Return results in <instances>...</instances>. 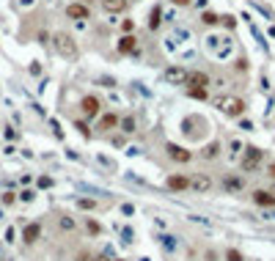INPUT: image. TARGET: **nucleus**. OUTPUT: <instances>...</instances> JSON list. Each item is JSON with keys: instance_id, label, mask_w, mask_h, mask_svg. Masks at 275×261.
I'll list each match as a JSON object with an SVG mask.
<instances>
[{"instance_id": "obj_1", "label": "nucleus", "mask_w": 275, "mask_h": 261, "mask_svg": "<svg viewBox=\"0 0 275 261\" xmlns=\"http://www.w3.org/2000/svg\"><path fill=\"white\" fill-rule=\"evenodd\" d=\"M212 104L228 118H240L245 113V102H242L240 96H231V94H223V96H215Z\"/></svg>"}, {"instance_id": "obj_2", "label": "nucleus", "mask_w": 275, "mask_h": 261, "mask_svg": "<svg viewBox=\"0 0 275 261\" xmlns=\"http://www.w3.org/2000/svg\"><path fill=\"white\" fill-rule=\"evenodd\" d=\"M53 47H55V52L61 55V58H66V61H75L77 52H80L75 36H72V33H63V30L53 36Z\"/></svg>"}, {"instance_id": "obj_3", "label": "nucleus", "mask_w": 275, "mask_h": 261, "mask_svg": "<svg viewBox=\"0 0 275 261\" xmlns=\"http://www.w3.org/2000/svg\"><path fill=\"white\" fill-rule=\"evenodd\" d=\"M264 162V151L261 149H256V146H245V151H242V171H256V168H259V165Z\"/></svg>"}, {"instance_id": "obj_4", "label": "nucleus", "mask_w": 275, "mask_h": 261, "mask_svg": "<svg viewBox=\"0 0 275 261\" xmlns=\"http://www.w3.org/2000/svg\"><path fill=\"white\" fill-rule=\"evenodd\" d=\"M206 50H209L215 58H220V61H223V58H228V55H231V41H228L226 36H223V39H218V36H209V39H206Z\"/></svg>"}, {"instance_id": "obj_5", "label": "nucleus", "mask_w": 275, "mask_h": 261, "mask_svg": "<svg viewBox=\"0 0 275 261\" xmlns=\"http://www.w3.org/2000/svg\"><path fill=\"white\" fill-rule=\"evenodd\" d=\"M215 182L209 173H192L190 176V190L192 192H198V195H206V192H212Z\"/></svg>"}, {"instance_id": "obj_6", "label": "nucleus", "mask_w": 275, "mask_h": 261, "mask_svg": "<svg viewBox=\"0 0 275 261\" xmlns=\"http://www.w3.org/2000/svg\"><path fill=\"white\" fill-rule=\"evenodd\" d=\"M80 110H82V116H85V118L102 116V102H99V96H94V94L82 96V99H80Z\"/></svg>"}, {"instance_id": "obj_7", "label": "nucleus", "mask_w": 275, "mask_h": 261, "mask_svg": "<svg viewBox=\"0 0 275 261\" xmlns=\"http://www.w3.org/2000/svg\"><path fill=\"white\" fill-rule=\"evenodd\" d=\"M187 75H190V72H187L185 66H168L165 69V80H168V85H187Z\"/></svg>"}, {"instance_id": "obj_8", "label": "nucleus", "mask_w": 275, "mask_h": 261, "mask_svg": "<svg viewBox=\"0 0 275 261\" xmlns=\"http://www.w3.org/2000/svg\"><path fill=\"white\" fill-rule=\"evenodd\" d=\"M165 154H168V159H173V162H179V165H185L192 159V151H187L185 146H176V143L165 146Z\"/></svg>"}, {"instance_id": "obj_9", "label": "nucleus", "mask_w": 275, "mask_h": 261, "mask_svg": "<svg viewBox=\"0 0 275 261\" xmlns=\"http://www.w3.org/2000/svg\"><path fill=\"white\" fill-rule=\"evenodd\" d=\"M165 187L171 192H185V190H190V176H185V173H171V176L165 179Z\"/></svg>"}, {"instance_id": "obj_10", "label": "nucleus", "mask_w": 275, "mask_h": 261, "mask_svg": "<svg viewBox=\"0 0 275 261\" xmlns=\"http://www.w3.org/2000/svg\"><path fill=\"white\" fill-rule=\"evenodd\" d=\"M66 17L75 22H85L91 17V8L85 6V3H69L66 6Z\"/></svg>"}, {"instance_id": "obj_11", "label": "nucleus", "mask_w": 275, "mask_h": 261, "mask_svg": "<svg viewBox=\"0 0 275 261\" xmlns=\"http://www.w3.org/2000/svg\"><path fill=\"white\" fill-rule=\"evenodd\" d=\"M253 204L261 206V209H273V206H275L273 190H253Z\"/></svg>"}, {"instance_id": "obj_12", "label": "nucleus", "mask_w": 275, "mask_h": 261, "mask_svg": "<svg viewBox=\"0 0 275 261\" xmlns=\"http://www.w3.org/2000/svg\"><path fill=\"white\" fill-rule=\"evenodd\" d=\"M121 124V118L116 116V113H105V116H99V121H96V130L99 132H113Z\"/></svg>"}, {"instance_id": "obj_13", "label": "nucleus", "mask_w": 275, "mask_h": 261, "mask_svg": "<svg viewBox=\"0 0 275 261\" xmlns=\"http://www.w3.org/2000/svg\"><path fill=\"white\" fill-rule=\"evenodd\" d=\"M39 236H41V226H39V223H28V226L22 228V242H25V245H36Z\"/></svg>"}, {"instance_id": "obj_14", "label": "nucleus", "mask_w": 275, "mask_h": 261, "mask_svg": "<svg viewBox=\"0 0 275 261\" xmlns=\"http://www.w3.org/2000/svg\"><path fill=\"white\" fill-rule=\"evenodd\" d=\"M187 85L190 88H206V85H212V80H209L206 72H190L187 75Z\"/></svg>"}, {"instance_id": "obj_15", "label": "nucleus", "mask_w": 275, "mask_h": 261, "mask_svg": "<svg viewBox=\"0 0 275 261\" xmlns=\"http://www.w3.org/2000/svg\"><path fill=\"white\" fill-rule=\"evenodd\" d=\"M135 47H138V39L132 33H124L121 39H118V52H135Z\"/></svg>"}, {"instance_id": "obj_16", "label": "nucleus", "mask_w": 275, "mask_h": 261, "mask_svg": "<svg viewBox=\"0 0 275 261\" xmlns=\"http://www.w3.org/2000/svg\"><path fill=\"white\" fill-rule=\"evenodd\" d=\"M242 187H245V179L242 176H226L223 179V190L226 192H240Z\"/></svg>"}, {"instance_id": "obj_17", "label": "nucleus", "mask_w": 275, "mask_h": 261, "mask_svg": "<svg viewBox=\"0 0 275 261\" xmlns=\"http://www.w3.org/2000/svg\"><path fill=\"white\" fill-rule=\"evenodd\" d=\"M102 8L110 11V14H118V11L127 8V0H102Z\"/></svg>"}, {"instance_id": "obj_18", "label": "nucleus", "mask_w": 275, "mask_h": 261, "mask_svg": "<svg viewBox=\"0 0 275 261\" xmlns=\"http://www.w3.org/2000/svg\"><path fill=\"white\" fill-rule=\"evenodd\" d=\"M218 154H220V143H218V140H212V143H206L204 149H201V157H204V159H215Z\"/></svg>"}, {"instance_id": "obj_19", "label": "nucleus", "mask_w": 275, "mask_h": 261, "mask_svg": "<svg viewBox=\"0 0 275 261\" xmlns=\"http://www.w3.org/2000/svg\"><path fill=\"white\" fill-rule=\"evenodd\" d=\"M160 22H163V8L154 6V8H151V17H149V27H151V30H157Z\"/></svg>"}, {"instance_id": "obj_20", "label": "nucleus", "mask_w": 275, "mask_h": 261, "mask_svg": "<svg viewBox=\"0 0 275 261\" xmlns=\"http://www.w3.org/2000/svg\"><path fill=\"white\" fill-rule=\"evenodd\" d=\"M118 127H121L124 135H132V132H135V127H138V124H135V116H124Z\"/></svg>"}, {"instance_id": "obj_21", "label": "nucleus", "mask_w": 275, "mask_h": 261, "mask_svg": "<svg viewBox=\"0 0 275 261\" xmlns=\"http://www.w3.org/2000/svg\"><path fill=\"white\" fill-rule=\"evenodd\" d=\"M160 245H163V250H168V253H171V250H176V236H171V234H163V236H160Z\"/></svg>"}, {"instance_id": "obj_22", "label": "nucleus", "mask_w": 275, "mask_h": 261, "mask_svg": "<svg viewBox=\"0 0 275 261\" xmlns=\"http://www.w3.org/2000/svg\"><path fill=\"white\" fill-rule=\"evenodd\" d=\"M85 231H88L91 236H99V234H102V226H99L94 217H85Z\"/></svg>"}, {"instance_id": "obj_23", "label": "nucleus", "mask_w": 275, "mask_h": 261, "mask_svg": "<svg viewBox=\"0 0 275 261\" xmlns=\"http://www.w3.org/2000/svg\"><path fill=\"white\" fill-rule=\"evenodd\" d=\"M201 22H204V25H209V27H215L220 22V14H215V11H204L201 14Z\"/></svg>"}, {"instance_id": "obj_24", "label": "nucleus", "mask_w": 275, "mask_h": 261, "mask_svg": "<svg viewBox=\"0 0 275 261\" xmlns=\"http://www.w3.org/2000/svg\"><path fill=\"white\" fill-rule=\"evenodd\" d=\"M187 96H190V99H198V102H204V99H209V91H206V88H187Z\"/></svg>"}, {"instance_id": "obj_25", "label": "nucleus", "mask_w": 275, "mask_h": 261, "mask_svg": "<svg viewBox=\"0 0 275 261\" xmlns=\"http://www.w3.org/2000/svg\"><path fill=\"white\" fill-rule=\"evenodd\" d=\"M58 226H61L63 231H75V220L69 217V214H58Z\"/></svg>"}, {"instance_id": "obj_26", "label": "nucleus", "mask_w": 275, "mask_h": 261, "mask_svg": "<svg viewBox=\"0 0 275 261\" xmlns=\"http://www.w3.org/2000/svg\"><path fill=\"white\" fill-rule=\"evenodd\" d=\"M77 206H80V209H85V212H91V209H96L99 204H96V201H91V198H80V201H77Z\"/></svg>"}, {"instance_id": "obj_27", "label": "nucleus", "mask_w": 275, "mask_h": 261, "mask_svg": "<svg viewBox=\"0 0 275 261\" xmlns=\"http://www.w3.org/2000/svg\"><path fill=\"white\" fill-rule=\"evenodd\" d=\"M226 261H245V256H242L240 250H234V247H228V250H226Z\"/></svg>"}, {"instance_id": "obj_28", "label": "nucleus", "mask_w": 275, "mask_h": 261, "mask_svg": "<svg viewBox=\"0 0 275 261\" xmlns=\"http://www.w3.org/2000/svg\"><path fill=\"white\" fill-rule=\"evenodd\" d=\"M36 198V192L33 190H25V192H20V201H25V204H30V201Z\"/></svg>"}, {"instance_id": "obj_29", "label": "nucleus", "mask_w": 275, "mask_h": 261, "mask_svg": "<svg viewBox=\"0 0 275 261\" xmlns=\"http://www.w3.org/2000/svg\"><path fill=\"white\" fill-rule=\"evenodd\" d=\"M75 127H77V130H80L85 137H91V132H88V124H85V121H75Z\"/></svg>"}, {"instance_id": "obj_30", "label": "nucleus", "mask_w": 275, "mask_h": 261, "mask_svg": "<svg viewBox=\"0 0 275 261\" xmlns=\"http://www.w3.org/2000/svg\"><path fill=\"white\" fill-rule=\"evenodd\" d=\"M220 22H223L226 27H234V25H237V20H234L231 14H226V17H220Z\"/></svg>"}, {"instance_id": "obj_31", "label": "nucleus", "mask_w": 275, "mask_h": 261, "mask_svg": "<svg viewBox=\"0 0 275 261\" xmlns=\"http://www.w3.org/2000/svg\"><path fill=\"white\" fill-rule=\"evenodd\" d=\"M99 165H105V168H110V171H116V162L108 159V157H99Z\"/></svg>"}, {"instance_id": "obj_32", "label": "nucleus", "mask_w": 275, "mask_h": 261, "mask_svg": "<svg viewBox=\"0 0 275 261\" xmlns=\"http://www.w3.org/2000/svg\"><path fill=\"white\" fill-rule=\"evenodd\" d=\"M14 201H17V195H14V192H3V204H6V206H11Z\"/></svg>"}, {"instance_id": "obj_33", "label": "nucleus", "mask_w": 275, "mask_h": 261, "mask_svg": "<svg viewBox=\"0 0 275 261\" xmlns=\"http://www.w3.org/2000/svg\"><path fill=\"white\" fill-rule=\"evenodd\" d=\"M132 27H135V22H132V20H124V25H121L124 33H132Z\"/></svg>"}, {"instance_id": "obj_34", "label": "nucleus", "mask_w": 275, "mask_h": 261, "mask_svg": "<svg viewBox=\"0 0 275 261\" xmlns=\"http://www.w3.org/2000/svg\"><path fill=\"white\" fill-rule=\"evenodd\" d=\"M121 239L124 242H132V228H121Z\"/></svg>"}, {"instance_id": "obj_35", "label": "nucleus", "mask_w": 275, "mask_h": 261, "mask_svg": "<svg viewBox=\"0 0 275 261\" xmlns=\"http://www.w3.org/2000/svg\"><path fill=\"white\" fill-rule=\"evenodd\" d=\"M39 187H53V179H47V176H41V179H39Z\"/></svg>"}, {"instance_id": "obj_36", "label": "nucleus", "mask_w": 275, "mask_h": 261, "mask_svg": "<svg viewBox=\"0 0 275 261\" xmlns=\"http://www.w3.org/2000/svg\"><path fill=\"white\" fill-rule=\"evenodd\" d=\"M99 82H102V85H108V88H113V85H116V82H113V77H102Z\"/></svg>"}, {"instance_id": "obj_37", "label": "nucleus", "mask_w": 275, "mask_h": 261, "mask_svg": "<svg viewBox=\"0 0 275 261\" xmlns=\"http://www.w3.org/2000/svg\"><path fill=\"white\" fill-rule=\"evenodd\" d=\"M267 176H270V179H275V162H270V165H267Z\"/></svg>"}, {"instance_id": "obj_38", "label": "nucleus", "mask_w": 275, "mask_h": 261, "mask_svg": "<svg viewBox=\"0 0 275 261\" xmlns=\"http://www.w3.org/2000/svg\"><path fill=\"white\" fill-rule=\"evenodd\" d=\"M121 212H124V214H132L135 209H132V204H124V206H121Z\"/></svg>"}, {"instance_id": "obj_39", "label": "nucleus", "mask_w": 275, "mask_h": 261, "mask_svg": "<svg viewBox=\"0 0 275 261\" xmlns=\"http://www.w3.org/2000/svg\"><path fill=\"white\" fill-rule=\"evenodd\" d=\"M171 3H173V6H190L192 0H171Z\"/></svg>"}, {"instance_id": "obj_40", "label": "nucleus", "mask_w": 275, "mask_h": 261, "mask_svg": "<svg viewBox=\"0 0 275 261\" xmlns=\"http://www.w3.org/2000/svg\"><path fill=\"white\" fill-rule=\"evenodd\" d=\"M273 195H275V187H273Z\"/></svg>"}, {"instance_id": "obj_41", "label": "nucleus", "mask_w": 275, "mask_h": 261, "mask_svg": "<svg viewBox=\"0 0 275 261\" xmlns=\"http://www.w3.org/2000/svg\"><path fill=\"white\" fill-rule=\"evenodd\" d=\"M0 261H3V259H0Z\"/></svg>"}]
</instances>
